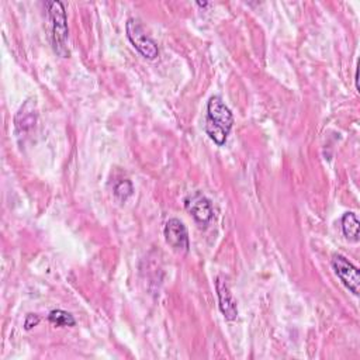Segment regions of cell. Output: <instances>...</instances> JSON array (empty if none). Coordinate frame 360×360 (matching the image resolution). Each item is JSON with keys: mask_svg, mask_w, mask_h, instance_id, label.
<instances>
[{"mask_svg": "<svg viewBox=\"0 0 360 360\" xmlns=\"http://www.w3.org/2000/svg\"><path fill=\"white\" fill-rule=\"evenodd\" d=\"M38 118V108H37V101L34 97L27 98L22 105L18 108L14 117V127L18 134H25L31 131Z\"/></svg>", "mask_w": 360, "mask_h": 360, "instance_id": "8992f818", "label": "cell"}, {"mask_svg": "<svg viewBox=\"0 0 360 360\" xmlns=\"http://www.w3.org/2000/svg\"><path fill=\"white\" fill-rule=\"evenodd\" d=\"M48 321L55 326H75L76 321L70 312L63 309H53L48 315Z\"/></svg>", "mask_w": 360, "mask_h": 360, "instance_id": "30bf717a", "label": "cell"}, {"mask_svg": "<svg viewBox=\"0 0 360 360\" xmlns=\"http://www.w3.org/2000/svg\"><path fill=\"white\" fill-rule=\"evenodd\" d=\"M359 229H360V222L359 218L354 212H346L342 217V231L343 235L352 240L357 242L359 240Z\"/></svg>", "mask_w": 360, "mask_h": 360, "instance_id": "9c48e42d", "label": "cell"}, {"mask_svg": "<svg viewBox=\"0 0 360 360\" xmlns=\"http://www.w3.org/2000/svg\"><path fill=\"white\" fill-rule=\"evenodd\" d=\"M332 267H333L336 276L345 284V287L349 288L354 295H357L359 285H360L359 269L342 255H335L332 257Z\"/></svg>", "mask_w": 360, "mask_h": 360, "instance_id": "277c9868", "label": "cell"}, {"mask_svg": "<svg viewBox=\"0 0 360 360\" xmlns=\"http://www.w3.org/2000/svg\"><path fill=\"white\" fill-rule=\"evenodd\" d=\"M39 323V316L37 314H27L25 316V321H24V328L27 330L32 329L34 326H37Z\"/></svg>", "mask_w": 360, "mask_h": 360, "instance_id": "7c38bea8", "label": "cell"}, {"mask_svg": "<svg viewBox=\"0 0 360 360\" xmlns=\"http://www.w3.org/2000/svg\"><path fill=\"white\" fill-rule=\"evenodd\" d=\"M165 239H166V243L176 252L186 253L190 248L187 228L177 218H170L166 222V225H165Z\"/></svg>", "mask_w": 360, "mask_h": 360, "instance_id": "5b68a950", "label": "cell"}, {"mask_svg": "<svg viewBox=\"0 0 360 360\" xmlns=\"http://www.w3.org/2000/svg\"><path fill=\"white\" fill-rule=\"evenodd\" d=\"M132 191H134L132 183H131L129 180H127V179L118 181V183L115 184V187H114V194H115V197H117L118 200H121V201H125V200L132 194Z\"/></svg>", "mask_w": 360, "mask_h": 360, "instance_id": "8fae6325", "label": "cell"}, {"mask_svg": "<svg viewBox=\"0 0 360 360\" xmlns=\"http://www.w3.org/2000/svg\"><path fill=\"white\" fill-rule=\"evenodd\" d=\"M127 37L135 49L146 59H155L159 55V49L156 42L145 32L138 20L129 18L127 21Z\"/></svg>", "mask_w": 360, "mask_h": 360, "instance_id": "3957f363", "label": "cell"}, {"mask_svg": "<svg viewBox=\"0 0 360 360\" xmlns=\"http://www.w3.org/2000/svg\"><path fill=\"white\" fill-rule=\"evenodd\" d=\"M186 208L193 215V218L200 224L210 222L214 215L211 201L207 197H204L201 193L190 194L186 198Z\"/></svg>", "mask_w": 360, "mask_h": 360, "instance_id": "ba28073f", "label": "cell"}, {"mask_svg": "<svg viewBox=\"0 0 360 360\" xmlns=\"http://www.w3.org/2000/svg\"><path fill=\"white\" fill-rule=\"evenodd\" d=\"M197 6H200V7H205V6H208V3L207 1H197Z\"/></svg>", "mask_w": 360, "mask_h": 360, "instance_id": "4fadbf2b", "label": "cell"}, {"mask_svg": "<svg viewBox=\"0 0 360 360\" xmlns=\"http://www.w3.org/2000/svg\"><path fill=\"white\" fill-rule=\"evenodd\" d=\"M233 125V115L219 96H212L207 104L205 132L218 145L222 146Z\"/></svg>", "mask_w": 360, "mask_h": 360, "instance_id": "6da1fadb", "label": "cell"}, {"mask_svg": "<svg viewBox=\"0 0 360 360\" xmlns=\"http://www.w3.org/2000/svg\"><path fill=\"white\" fill-rule=\"evenodd\" d=\"M48 10V17L51 21V38L55 52L62 56L68 58V22H66V11L60 1H46L45 3Z\"/></svg>", "mask_w": 360, "mask_h": 360, "instance_id": "7a4b0ae2", "label": "cell"}, {"mask_svg": "<svg viewBox=\"0 0 360 360\" xmlns=\"http://www.w3.org/2000/svg\"><path fill=\"white\" fill-rule=\"evenodd\" d=\"M215 288H217V294H218L219 311L222 312L225 319L235 321L238 318V305L232 297V292L229 290L226 280L222 276H218L215 278Z\"/></svg>", "mask_w": 360, "mask_h": 360, "instance_id": "52a82bcc", "label": "cell"}]
</instances>
